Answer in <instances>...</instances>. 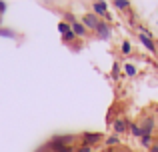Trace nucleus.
Segmentation results:
<instances>
[{
	"mask_svg": "<svg viewBox=\"0 0 158 152\" xmlns=\"http://www.w3.org/2000/svg\"><path fill=\"white\" fill-rule=\"evenodd\" d=\"M120 50L124 52V54H128V52L132 50V46H130V42H122V46H120Z\"/></svg>",
	"mask_w": 158,
	"mask_h": 152,
	"instance_id": "nucleus-18",
	"label": "nucleus"
},
{
	"mask_svg": "<svg viewBox=\"0 0 158 152\" xmlns=\"http://www.w3.org/2000/svg\"><path fill=\"white\" fill-rule=\"evenodd\" d=\"M102 138H104V134H100V132H84V134H82V140H84V144H86V146L98 144Z\"/></svg>",
	"mask_w": 158,
	"mask_h": 152,
	"instance_id": "nucleus-2",
	"label": "nucleus"
},
{
	"mask_svg": "<svg viewBox=\"0 0 158 152\" xmlns=\"http://www.w3.org/2000/svg\"><path fill=\"white\" fill-rule=\"evenodd\" d=\"M110 24H108V22H100V24H98V28H96V34H98V38H100V40H108V38H110Z\"/></svg>",
	"mask_w": 158,
	"mask_h": 152,
	"instance_id": "nucleus-5",
	"label": "nucleus"
},
{
	"mask_svg": "<svg viewBox=\"0 0 158 152\" xmlns=\"http://www.w3.org/2000/svg\"><path fill=\"white\" fill-rule=\"evenodd\" d=\"M154 118H144L142 124H140V130H142V136H152V130H154Z\"/></svg>",
	"mask_w": 158,
	"mask_h": 152,
	"instance_id": "nucleus-4",
	"label": "nucleus"
},
{
	"mask_svg": "<svg viewBox=\"0 0 158 152\" xmlns=\"http://www.w3.org/2000/svg\"><path fill=\"white\" fill-rule=\"evenodd\" d=\"M130 132L134 134V136L142 138V130H140V126H138V124H130Z\"/></svg>",
	"mask_w": 158,
	"mask_h": 152,
	"instance_id": "nucleus-16",
	"label": "nucleus"
},
{
	"mask_svg": "<svg viewBox=\"0 0 158 152\" xmlns=\"http://www.w3.org/2000/svg\"><path fill=\"white\" fill-rule=\"evenodd\" d=\"M104 142H106V146H116V144H120V138L118 136H108Z\"/></svg>",
	"mask_w": 158,
	"mask_h": 152,
	"instance_id": "nucleus-15",
	"label": "nucleus"
},
{
	"mask_svg": "<svg viewBox=\"0 0 158 152\" xmlns=\"http://www.w3.org/2000/svg\"><path fill=\"white\" fill-rule=\"evenodd\" d=\"M58 32L64 36V34H68V32H72V26H70L68 22H64V20H62V22L58 24Z\"/></svg>",
	"mask_w": 158,
	"mask_h": 152,
	"instance_id": "nucleus-11",
	"label": "nucleus"
},
{
	"mask_svg": "<svg viewBox=\"0 0 158 152\" xmlns=\"http://www.w3.org/2000/svg\"><path fill=\"white\" fill-rule=\"evenodd\" d=\"M48 148L54 152H76L72 146H60V144H54V142H48Z\"/></svg>",
	"mask_w": 158,
	"mask_h": 152,
	"instance_id": "nucleus-9",
	"label": "nucleus"
},
{
	"mask_svg": "<svg viewBox=\"0 0 158 152\" xmlns=\"http://www.w3.org/2000/svg\"><path fill=\"white\" fill-rule=\"evenodd\" d=\"M76 152H92V148H90V146H86V144H82Z\"/></svg>",
	"mask_w": 158,
	"mask_h": 152,
	"instance_id": "nucleus-20",
	"label": "nucleus"
},
{
	"mask_svg": "<svg viewBox=\"0 0 158 152\" xmlns=\"http://www.w3.org/2000/svg\"><path fill=\"white\" fill-rule=\"evenodd\" d=\"M124 74H126V76H134L136 74V68L132 66V64H126V66H124Z\"/></svg>",
	"mask_w": 158,
	"mask_h": 152,
	"instance_id": "nucleus-17",
	"label": "nucleus"
},
{
	"mask_svg": "<svg viewBox=\"0 0 158 152\" xmlns=\"http://www.w3.org/2000/svg\"><path fill=\"white\" fill-rule=\"evenodd\" d=\"M140 144H142L144 148H152V146H154V142H152V136H142V138H140Z\"/></svg>",
	"mask_w": 158,
	"mask_h": 152,
	"instance_id": "nucleus-13",
	"label": "nucleus"
},
{
	"mask_svg": "<svg viewBox=\"0 0 158 152\" xmlns=\"http://www.w3.org/2000/svg\"><path fill=\"white\" fill-rule=\"evenodd\" d=\"M0 36H6V38H16V32L10 28H0Z\"/></svg>",
	"mask_w": 158,
	"mask_h": 152,
	"instance_id": "nucleus-14",
	"label": "nucleus"
},
{
	"mask_svg": "<svg viewBox=\"0 0 158 152\" xmlns=\"http://www.w3.org/2000/svg\"><path fill=\"white\" fill-rule=\"evenodd\" d=\"M112 126H114V132L116 134H122V132H126V130L130 128V122L124 120V118H116V120L112 122Z\"/></svg>",
	"mask_w": 158,
	"mask_h": 152,
	"instance_id": "nucleus-6",
	"label": "nucleus"
},
{
	"mask_svg": "<svg viewBox=\"0 0 158 152\" xmlns=\"http://www.w3.org/2000/svg\"><path fill=\"white\" fill-rule=\"evenodd\" d=\"M4 12H6V2H2V0H0V16H2Z\"/></svg>",
	"mask_w": 158,
	"mask_h": 152,
	"instance_id": "nucleus-21",
	"label": "nucleus"
},
{
	"mask_svg": "<svg viewBox=\"0 0 158 152\" xmlns=\"http://www.w3.org/2000/svg\"><path fill=\"white\" fill-rule=\"evenodd\" d=\"M150 152H158V146L154 144V146H152V148H150Z\"/></svg>",
	"mask_w": 158,
	"mask_h": 152,
	"instance_id": "nucleus-22",
	"label": "nucleus"
},
{
	"mask_svg": "<svg viewBox=\"0 0 158 152\" xmlns=\"http://www.w3.org/2000/svg\"><path fill=\"white\" fill-rule=\"evenodd\" d=\"M62 38H64V42H70V40H74V38H76V34H74V32H68V34H64Z\"/></svg>",
	"mask_w": 158,
	"mask_h": 152,
	"instance_id": "nucleus-19",
	"label": "nucleus"
},
{
	"mask_svg": "<svg viewBox=\"0 0 158 152\" xmlns=\"http://www.w3.org/2000/svg\"><path fill=\"white\" fill-rule=\"evenodd\" d=\"M76 140V136H72V134H62V136H54L50 142H54V144H60V146H70L72 142Z\"/></svg>",
	"mask_w": 158,
	"mask_h": 152,
	"instance_id": "nucleus-7",
	"label": "nucleus"
},
{
	"mask_svg": "<svg viewBox=\"0 0 158 152\" xmlns=\"http://www.w3.org/2000/svg\"><path fill=\"white\" fill-rule=\"evenodd\" d=\"M106 8H108V4L104 2V0H100V2H94V4H92V10H94V14H96V16H104L106 20H112V16L108 14Z\"/></svg>",
	"mask_w": 158,
	"mask_h": 152,
	"instance_id": "nucleus-3",
	"label": "nucleus"
},
{
	"mask_svg": "<svg viewBox=\"0 0 158 152\" xmlns=\"http://www.w3.org/2000/svg\"><path fill=\"white\" fill-rule=\"evenodd\" d=\"M156 146H158V140H156Z\"/></svg>",
	"mask_w": 158,
	"mask_h": 152,
	"instance_id": "nucleus-23",
	"label": "nucleus"
},
{
	"mask_svg": "<svg viewBox=\"0 0 158 152\" xmlns=\"http://www.w3.org/2000/svg\"><path fill=\"white\" fill-rule=\"evenodd\" d=\"M114 8H118V10H126V8H130V2H126V0H114Z\"/></svg>",
	"mask_w": 158,
	"mask_h": 152,
	"instance_id": "nucleus-12",
	"label": "nucleus"
},
{
	"mask_svg": "<svg viewBox=\"0 0 158 152\" xmlns=\"http://www.w3.org/2000/svg\"><path fill=\"white\" fill-rule=\"evenodd\" d=\"M72 32H74L76 36H86V26H84L82 22H74V24H72Z\"/></svg>",
	"mask_w": 158,
	"mask_h": 152,
	"instance_id": "nucleus-10",
	"label": "nucleus"
},
{
	"mask_svg": "<svg viewBox=\"0 0 158 152\" xmlns=\"http://www.w3.org/2000/svg\"><path fill=\"white\" fill-rule=\"evenodd\" d=\"M82 24L86 26V30H94L96 32V28H98V24H100V20H98V16L94 14V12H88V14H82V20H80Z\"/></svg>",
	"mask_w": 158,
	"mask_h": 152,
	"instance_id": "nucleus-1",
	"label": "nucleus"
},
{
	"mask_svg": "<svg viewBox=\"0 0 158 152\" xmlns=\"http://www.w3.org/2000/svg\"><path fill=\"white\" fill-rule=\"evenodd\" d=\"M140 42H142V46L146 48L148 52H152V54H154L156 52V44L152 42V38H148V36H144V34H140Z\"/></svg>",
	"mask_w": 158,
	"mask_h": 152,
	"instance_id": "nucleus-8",
	"label": "nucleus"
}]
</instances>
